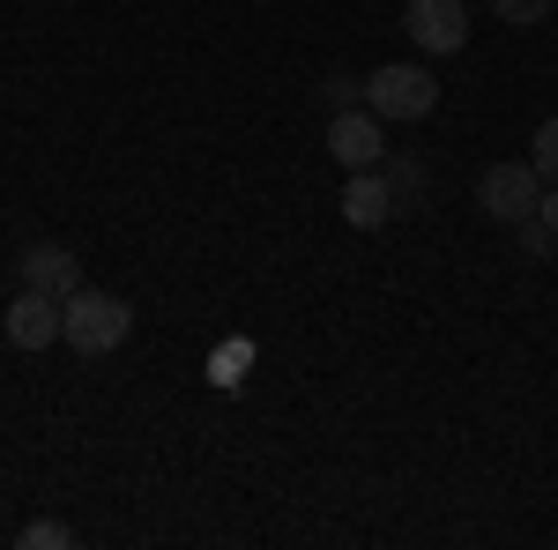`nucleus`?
<instances>
[{"label": "nucleus", "instance_id": "f257e3e1", "mask_svg": "<svg viewBox=\"0 0 558 550\" xmlns=\"http://www.w3.org/2000/svg\"><path fill=\"white\" fill-rule=\"evenodd\" d=\"M60 342H75L83 357H112L120 342L134 335V305L128 297H112V291H75L68 305H60Z\"/></svg>", "mask_w": 558, "mask_h": 550}, {"label": "nucleus", "instance_id": "f03ea898", "mask_svg": "<svg viewBox=\"0 0 558 550\" xmlns=\"http://www.w3.org/2000/svg\"><path fill=\"white\" fill-rule=\"evenodd\" d=\"M365 112H380V120H432L439 112V75L417 68V60H395L380 75H365Z\"/></svg>", "mask_w": 558, "mask_h": 550}, {"label": "nucleus", "instance_id": "7ed1b4c3", "mask_svg": "<svg viewBox=\"0 0 558 550\" xmlns=\"http://www.w3.org/2000/svg\"><path fill=\"white\" fill-rule=\"evenodd\" d=\"M536 201H544V179H536L529 157H521V164H492L476 179V209L492 216V223H529Z\"/></svg>", "mask_w": 558, "mask_h": 550}, {"label": "nucleus", "instance_id": "20e7f679", "mask_svg": "<svg viewBox=\"0 0 558 550\" xmlns=\"http://www.w3.org/2000/svg\"><path fill=\"white\" fill-rule=\"evenodd\" d=\"M380 112H365V105H350V112H336L328 120V157L343 171H380L387 164V142H380Z\"/></svg>", "mask_w": 558, "mask_h": 550}, {"label": "nucleus", "instance_id": "39448f33", "mask_svg": "<svg viewBox=\"0 0 558 550\" xmlns=\"http://www.w3.org/2000/svg\"><path fill=\"white\" fill-rule=\"evenodd\" d=\"M402 30L417 52H462L470 45V8L462 0H410L402 8Z\"/></svg>", "mask_w": 558, "mask_h": 550}, {"label": "nucleus", "instance_id": "423d86ee", "mask_svg": "<svg viewBox=\"0 0 558 550\" xmlns=\"http://www.w3.org/2000/svg\"><path fill=\"white\" fill-rule=\"evenodd\" d=\"M60 297H45V291H23V297H8V313H0V335L15 342V350H45V342H60Z\"/></svg>", "mask_w": 558, "mask_h": 550}, {"label": "nucleus", "instance_id": "0eeeda50", "mask_svg": "<svg viewBox=\"0 0 558 550\" xmlns=\"http://www.w3.org/2000/svg\"><path fill=\"white\" fill-rule=\"evenodd\" d=\"M23 291H45V297H68L83 291V260L68 254L60 239H38V246H23Z\"/></svg>", "mask_w": 558, "mask_h": 550}, {"label": "nucleus", "instance_id": "6e6552de", "mask_svg": "<svg viewBox=\"0 0 558 550\" xmlns=\"http://www.w3.org/2000/svg\"><path fill=\"white\" fill-rule=\"evenodd\" d=\"M395 179L387 171H350V186H343V223H357V231H380L387 216H395Z\"/></svg>", "mask_w": 558, "mask_h": 550}, {"label": "nucleus", "instance_id": "1a4fd4ad", "mask_svg": "<svg viewBox=\"0 0 558 550\" xmlns=\"http://www.w3.org/2000/svg\"><path fill=\"white\" fill-rule=\"evenodd\" d=\"M246 372H254V342H246V335H223V342H216V357H209V387L231 394Z\"/></svg>", "mask_w": 558, "mask_h": 550}, {"label": "nucleus", "instance_id": "9d476101", "mask_svg": "<svg viewBox=\"0 0 558 550\" xmlns=\"http://www.w3.org/2000/svg\"><path fill=\"white\" fill-rule=\"evenodd\" d=\"M529 164H536L544 186H558V120H544V127L529 134Z\"/></svg>", "mask_w": 558, "mask_h": 550}, {"label": "nucleus", "instance_id": "9b49d317", "mask_svg": "<svg viewBox=\"0 0 558 550\" xmlns=\"http://www.w3.org/2000/svg\"><path fill=\"white\" fill-rule=\"evenodd\" d=\"M15 543H23V550H68V543H75V528H68V521H23Z\"/></svg>", "mask_w": 558, "mask_h": 550}, {"label": "nucleus", "instance_id": "f8f14e48", "mask_svg": "<svg viewBox=\"0 0 558 550\" xmlns=\"http://www.w3.org/2000/svg\"><path fill=\"white\" fill-rule=\"evenodd\" d=\"M514 231H521V254H529V260H551L558 254V231L544 223V216H529V223H514Z\"/></svg>", "mask_w": 558, "mask_h": 550}, {"label": "nucleus", "instance_id": "ddd939ff", "mask_svg": "<svg viewBox=\"0 0 558 550\" xmlns=\"http://www.w3.org/2000/svg\"><path fill=\"white\" fill-rule=\"evenodd\" d=\"M492 8H499V23H514V30H529V23L551 15V0H492Z\"/></svg>", "mask_w": 558, "mask_h": 550}, {"label": "nucleus", "instance_id": "4468645a", "mask_svg": "<svg viewBox=\"0 0 558 550\" xmlns=\"http://www.w3.org/2000/svg\"><path fill=\"white\" fill-rule=\"evenodd\" d=\"M320 97H328V112H350V105H365V83H350V75H328V83H320Z\"/></svg>", "mask_w": 558, "mask_h": 550}, {"label": "nucleus", "instance_id": "2eb2a0df", "mask_svg": "<svg viewBox=\"0 0 558 550\" xmlns=\"http://www.w3.org/2000/svg\"><path fill=\"white\" fill-rule=\"evenodd\" d=\"M387 179H395V194H417V186H425V171H417V164H410V157H387Z\"/></svg>", "mask_w": 558, "mask_h": 550}, {"label": "nucleus", "instance_id": "dca6fc26", "mask_svg": "<svg viewBox=\"0 0 558 550\" xmlns=\"http://www.w3.org/2000/svg\"><path fill=\"white\" fill-rule=\"evenodd\" d=\"M536 216H544V223L558 231V186H544V201H536Z\"/></svg>", "mask_w": 558, "mask_h": 550}]
</instances>
